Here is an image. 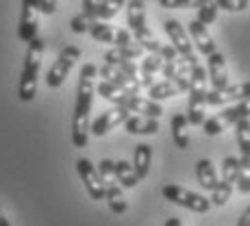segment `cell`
I'll use <instances>...</instances> for the list:
<instances>
[{
	"label": "cell",
	"instance_id": "obj_25",
	"mask_svg": "<svg viewBox=\"0 0 250 226\" xmlns=\"http://www.w3.org/2000/svg\"><path fill=\"white\" fill-rule=\"evenodd\" d=\"M115 176H118V183L126 189H133V187L139 183V176L135 172V167L128 161H115Z\"/></svg>",
	"mask_w": 250,
	"mask_h": 226
},
{
	"label": "cell",
	"instance_id": "obj_19",
	"mask_svg": "<svg viewBox=\"0 0 250 226\" xmlns=\"http://www.w3.org/2000/svg\"><path fill=\"white\" fill-rule=\"evenodd\" d=\"M170 128H172V139H174L176 148L179 150H187L189 148V120H187L185 113H176L170 122Z\"/></svg>",
	"mask_w": 250,
	"mask_h": 226
},
{
	"label": "cell",
	"instance_id": "obj_31",
	"mask_svg": "<svg viewBox=\"0 0 250 226\" xmlns=\"http://www.w3.org/2000/svg\"><path fill=\"white\" fill-rule=\"evenodd\" d=\"M215 0H159V4L163 9H189V7H205V4H211Z\"/></svg>",
	"mask_w": 250,
	"mask_h": 226
},
{
	"label": "cell",
	"instance_id": "obj_3",
	"mask_svg": "<svg viewBox=\"0 0 250 226\" xmlns=\"http://www.w3.org/2000/svg\"><path fill=\"white\" fill-rule=\"evenodd\" d=\"M126 22L135 41L148 52H161V44L155 40L152 31L146 24V2L144 0H128L126 2Z\"/></svg>",
	"mask_w": 250,
	"mask_h": 226
},
{
	"label": "cell",
	"instance_id": "obj_2",
	"mask_svg": "<svg viewBox=\"0 0 250 226\" xmlns=\"http://www.w3.org/2000/svg\"><path fill=\"white\" fill-rule=\"evenodd\" d=\"M44 50H46V44L42 37H35L33 41H28L22 74H20V83H18V98H20L22 103H31L37 96V81H40Z\"/></svg>",
	"mask_w": 250,
	"mask_h": 226
},
{
	"label": "cell",
	"instance_id": "obj_42",
	"mask_svg": "<svg viewBox=\"0 0 250 226\" xmlns=\"http://www.w3.org/2000/svg\"><path fill=\"white\" fill-rule=\"evenodd\" d=\"M166 226H185V224H183L179 218H167L166 220Z\"/></svg>",
	"mask_w": 250,
	"mask_h": 226
},
{
	"label": "cell",
	"instance_id": "obj_6",
	"mask_svg": "<svg viewBox=\"0 0 250 226\" xmlns=\"http://www.w3.org/2000/svg\"><path fill=\"white\" fill-rule=\"evenodd\" d=\"M163 28H166L172 46L176 48V52H179L183 59H185L191 68L198 65L200 61H198V57H196V52H194V41H191V37H189V31H185V26H183L179 20H166Z\"/></svg>",
	"mask_w": 250,
	"mask_h": 226
},
{
	"label": "cell",
	"instance_id": "obj_36",
	"mask_svg": "<svg viewBox=\"0 0 250 226\" xmlns=\"http://www.w3.org/2000/svg\"><path fill=\"white\" fill-rule=\"evenodd\" d=\"M250 0H215V4H218L220 9H224V11H230V13H239L244 11V9L248 7Z\"/></svg>",
	"mask_w": 250,
	"mask_h": 226
},
{
	"label": "cell",
	"instance_id": "obj_40",
	"mask_svg": "<svg viewBox=\"0 0 250 226\" xmlns=\"http://www.w3.org/2000/svg\"><path fill=\"white\" fill-rule=\"evenodd\" d=\"M40 2H42V13H46V16H52L57 11V0H40Z\"/></svg>",
	"mask_w": 250,
	"mask_h": 226
},
{
	"label": "cell",
	"instance_id": "obj_10",
	"mask_svg": "<svg viewBox=\"0 0 250 226\" xmlns=\"http://www.w3.org/2000/svg\"><path fill=\"white\" fill-rule=\"evenodd\" d=\"M128 118H131V111L115 104L113 109H109V111L100 113L98 118L91 122V133H94L96 137H104L109 131H113L115 126H120V124L126 122Z\"/></svg>",
	"mask_w": 250,
	"mask_h": 226
},
{
	"label": "cell",
	"instance_id": "obj_15",
	"mask_svg": "<svg viewBox=\"0 0 250 226\" xmlns=\"http://www.w3.org/2000/svg\"><path fill=\"white\" fill-rule=\"evenodd\" d=\"M139 72H142V87H152V85L157 83L155 76L159 74V72H163V57H161V52H148V55L144 57Z\"/></svg>",
	"mask_w": 250,
	"mask_h": 226
},
{
	"label": "cell",
	"instance_id": "obj_5",
	"mask_svg": "<svg viewBox=\"0 0 250 226\" xmlns=\"http://www.w3.org/2000/svg\"><path fill=\"white\" fill-rule=\"evenodd\" d=\"M81 59V48L79 46H65L59 52L57 61L50 65V70L46 72V85L50 89H57L63 85V81L68 79L70 70L76 65V61Z\"/></svg>",
	"mask_w": 250,
	"mask_h": 226
},
{
	"label": "cell",
	"instance_id": "obj_12",
	"mask_svg": "<svg viewBox=\"0 0 250 226\" xmlns=\"http://www.w3.org/2000/svg\"><path fill=\"white\" fill-rule=\"evenodd\" d=\"M207 74H209L211 87H213V89H224V87H229L227 59H224L222 52L215 50L213 55L207 57Z\"/></svg>",
	"mask_w": 250,
	"mask_h": 226
},
{
	"label": "cell",
	"instance_id": "obj_27",
	"mask_svg": "<svg viewBox=\"0 0 250 226\" xmlns=\"http://www.w3.org/2000/svg\"><path fill=\"white\" fill-rule=\"evenodd\" d=\"M89 35L94 37L96 41H100V44H115V28L107 22L96 20L89 28Z\"/></svg>",
	"mask_w": 250,
	"mask_h": 226
},
{
	"label": "cell",
	"instance_id": "obj_33",
	"mask_svg": "<svg viewBox=\"0 0 250 226\" xmlns=\"http://www.w3.org/2000/svg\"><path fill=\"white\" fill-rule=\"evenodd\" d=\"M96 22V18H91V16H85V13H79V16H74L70 20V28L74 33H89V28H91V24Z\"/></svg>",
	"mask_w": 250,
	"mask_h": 226
},
{
	"label": "cell",
	"instance_id": "obj_23",
	"mask_svg": "<svg viewBox=\"0 0 250 226\" xmlns=\"http://www.w3.org/2000/svg\"><path fill=\"white\" fill-rule=\"evenodd\" d=\"M104 200H107L111 213H115V215L126 213L128 205H126V200H124L122 185H120V183H111V185H107V196H104Z\"/></svg>",
	"mask_w": 250,
	"mask_h": 226
},
{
	"label": "cell",
	"instance_id": "obj_17",
	"mask_svg": "<svg viewBox=\"0 0 250 226\" xmlns=\"http://www.w3.org/2000/svg\"><path fill=\"white\" fill-rule=\"evenodd\" d=\"M235 135H237V144H239V163H242V170L250 172V118L239 120L235 124Z\"/></svg>",
	"mask_w": 250,
	"mask_h": 226
},
{
	"label": "cell",
	"instance_id": "obj_9",
	"mask_svg": "<svg viewBox=\"0 0 250 226\" xmlns=\"http://www.w3.org/2000/svg\"><path fill=\"white\" fill-rule=\"evenodd\" d=\"M250 98V81L246 83H237V85H229L224 89H209L207 94V104L211 107H222L227 103H242V100Z\"/></svg>",
	"mask_w": 250,
	"mask_h": 226
},
{
	"label": "cell",
	"instance_id": "obj_8",
	"mask_svg": "<svg viewBox=\"0 0 250 226\" xmlns=\"http://www.w3.org/2000/svg\"><path fill=\"white\" fill-rule=\"evenodd\" d=\"M76 172H79L81 181H83V185H85V189H87V194L91 196V200H104V196H107V185L103 183V176H100L98 167H96L89 159L81 157L79 161H76Z\"/></svg>",
	"mask_w": 250,
	"mask_h": 226
},
{
	"label": "cell",
	"instance_id": "obj_7",
	"mask_svg": "<svg viewBox=\"0 0 250 226\" xmlns=\"http://www.w3.org/2000/svg\"><path fill=\"white\" fill-rule=\"evenodd\" d=\"M42 16V2L40 0H22L20 24H18V40L28 44L37 37V26H40Z\"/></svg>",
	"mask_w": 250,
	"mask_h": 226
},
{
	"label": "cell",
	"instance_id": "obj_34",
	"mask_svg": "<svg viewBox=\"0 0 250 226\" xmlns=\"http://www.w3.org/2000/svg\"><path fill=\"white\" fill-rule=\"evenodd\" d=\"M218 11H220V7H218L215 2L205 4V7L198 9V18H196V20L203 22L205 26H209V24H213L215 20H218Z\"/></svg>",
	"mask_w": 250,
	"mask_h": 226
},
{
	"label": "cell",
	"instance_id": "obj_35",
	"mask_svg": "<svg viewBox=\"0 0 250 226\" xmlns=\"http://www.w3.org/2000/svg\"><path fill=\"white\" fill-rule=\"evenodd\" d=\"M203 128H205V133H207L209 137L222 135V133L227 131V126H224V124L220 122L218 115H213V118H207V120H205V124H203Z\"/></svg>",
	"mask_w": 250,
	"mask_h": 226
},
{
	"label": "cell",
	"instance_id": "obj_14",
	"mask_svg": "<svg viewBox=\"0 0 250 226\" xmlns=\"http://www.w3.org/2000/svg\"><path fill=\"white\" fill-rule=\"evenodd\" d=\"M189 37H191V41H194V46L198 48L205 57H209L215 52V41L203 22H198V20L189 22Z\"/></svg>",
	"mask_w": 250,
	"mask_h": 226
},
{
	"label": "cell",
	"instance_id": "obj_37",
	"mask_svg": "<svg viewBox=\"0 0 250 226\" xmlns=\"http://www.w3.org/2000/svg\"><path fill=\"white\" fill-rule=\"evenodd\" d=\"M133 35H131V31H126V28H118L115 31V48H124V46H128V44H133Z\"/></svg>",
	"mask_w": 250,
	"mask_h": 226
},
{
	"label": "cell",
	"instance_id": "obj_30",
	"mask_svg": "<svg viewBox=\"0 0 250 226\" xmlns=\"http://www.w3.org/2000/svg\"><path fill=\"white\" fill-rule=\"evenodd\" d=\"M233 187H235V185H230V183H227V181L220 179V181H218V185H215V189L211 191V203H213L215 206H224V205H227L229 200H230Z\"/></svg>",
	"mask_w": 250,
	"mask_h": 226
},
{
	"label": "cell",
	"instance_id": "obj_21",
	"mask_svg": "<svg viewBox=\"0 0 250 226\" xmlns=\"http://www.w3.org/2000/svg\"><path fill=\"white\" fill-rule=\"evenodd\" d=\"M196 179H198L200 187L207 191H213L215 185H218V172H215L213 163L209 159H200L196 163Z\"/></svg>",
	"mask_w": 250,
	"mask_h": 226
},
{
	"label": "cell",
	"instance_id": "obj_29",
	"mask_svg": "<svg viewBox=\"0 0 250 226\" xmlns=\"http://www.w3.org/2000/svg\"><path fill=\"white\" fill-rule=\"evenodd\" d=\"M242 172H244L242 170V163H239L237 157H224V161H222V181L235 185Z\"/></svg>",
	"mask_w": 250,
	"mask_h": 226
},
{
	"label": "cell",
	"instance_id": "obj_26",
	"mask_svg": "<svg viewBox=\"0 0 250 226\" xmlns=\"http://www.w3.org/2000/svg\"><path fill=\"white\" fill-rule=\"evenodd\" d=\"M124 4H126V0H103V2L98 4V9H96V20L100 22H109L111 18H115L120 13V9H124Z\"/></svg>",
	"mask_w": 250,
	"mask_h": 226
},
{
	"label": "cell",
	"instance_id": "obj_16",
	"mask_svg": "<svg viewBox=\"0 0 250 226\" xmlns=\"http://www.w3.org/2000/svg\"><path fill=\"white\" fill-rule=\"evenodd\" d=\"M124 128L131 135H157L159 133V120L146 118V115H131L124 122Z\"/></svg>",
	"mask_w": 250,
	"mask_h": 226
},
{
	"label": "cell",
	"instance_id": "obj_32",
	"mask_svg": "<svg viewBox=\"0 0 250 226\" xmlns=\"http://www.w3.org/2000/svg\"><path fill=\"white\" fill-rule=\"evenodd\" d=\"M98 172H100V176H103L104 185L118 183V176H115V161H111V159H103V161L98 163Z\"/></svg>",
	"mask_w": 250,
	"mask_h": 226
},
{
	"label": "cell",
	"instance_id": "obj_43",
	"mask_svg": "<svg viewBox=\"0 0 250 226\" xmlns=\"http://www.w3.org/2000/svg\"><path fill=\"white\" fill-rule=\"evenodd\" d=\"M0 226H9V220H7V218H4L2 209H0Z\"/></svg>",
	"mask_w": 250,
	"mask_h": 226
},
{
	"label": "cell",
	"instance_id": "obj_22",
	"mask_svg": "<svg viewBox=\"0 0 250 226\" xmlns=\"http://www.w3.org/2000/svg\"><path fill=\"white\" fill-rule=\"evenodd\" d=\"M218 118H220V122H222L224 126H230V124L235 126L239 120L250 118V98L242 100V103H237V104H233V107H227L224 111L218 113Z\"/></svg>",
	"mask_w": 250,
	"mask_h": 226
},
{
	"label": "cell",
	"instance_id": "obj_38",
	"mask_svg": "<svg viewBox=\"0 0 250 226\" xmlns=\"http://www.w3.org/2000/svg\"><path fill=\"white\" fill-rule=\"evenodd\" d=\"M235 187H237L242 194H250V172H242L237 183H235Z\"/></svg>",
	"mask_w": 250,
	"mask_h": 226
},
{
	"label": "cell",
	"instance_id": "obj_13",
	"mask_svg": "<svg viewBox=\"0 0 250 226\" xmlns=\"http://www.w3.org/2000/svg\"><path fill=\"white\" fill-rule=\"evenodd\" d=\"M120 107L128 109L131 113L146 115V118H161V113H163V107L159 103H155L150 98H142V96H126Z\"/></svg>",
	"mask_w": 250,
	"mask_h": 226
},
{
	"label": "cell",
	"instance_id": "obj_11",
	"mask_svg": "<svg viewBox=\"0 0 250 226\" xmlns=\"http://www.w3.org/2000/svg\"><path fill=\"white\" fill-rule=\"evenodd\" d=\"M98 74L103 76V81H109V83H113L115 87H120V89L124 91V94H128V96H139L142 83H135V81H131L122 70L118 68V65L103 63V65L98 68Z\"/></svg>",
	"mask_w": 250,
	"mask_h": 226
},
{
	"label": "cell",
	"instance_id": "obj_4",
	"mask_svg": "<svg viewBox=\"0 0 250 226\" xmlns=\"http://www.w3.org/2000/svg\"><path fill=\"white\" fill-rule=\"evenodd\" d=\"M163 198L170 200V203L183 206V209H189L194 213H207L211 209V200L203 194H196V191H189L185 187H179V185H163L161 189Z\"/></svg>",
	"mask_w": 250,
	"mask_h": 226
},
{
	"label": "cell",
	"instance_id": "obj_41",
	"mask_svg": "<svg viewBox=\"0 0 250 226\" xmlns=\"http://www.w3.org/2000/svg\"><path fill=\"white\" fill-rule=\"evenodd\" d=\"M235 226H250V206L244 209V213L239 215V220H237V224Z\"/></svg>",
	"mask_w": 250,
	"mask_h": 226
},
{
	"label": "cell",
	"instance_id": "obj_20",
	"mask_svg": "<svg viewBox=\"0 0 250 226\" xmlns=\"http://www.w3.org/2000/svg\"><path fill=\"white\" fill-rule=\"evenodd\" d=\"M150 163H152V146L150 144H139L135 146V155H133V167H135L139 181H144L150 172Z\"/></svg>",
	"mask_w": 250,
	"mask_h": 226
},
{
	"label": "cell",
	"instance_id": "obj_1",
	"mask_svg": "<svg viewBox=\"0 0 250 226\" xmlns=\"http://www.w3.org/2000/svg\"><path fill=\"white\" fill-rule=\"evenodd\" d=\"M96 74H98V68L94 63H85L79 72V89H76V104L70 126V137L76 148H85L89 142V131H91L89 113H91V104H94Z\"/></svg>",
	"mask_w": 250,
	"mask_h": 226
},
{
	"label": "cell",
	"instance_id": "obj_18",
	"mask_svg": "<svg viewBox=\"0 0 250 226\" xmlns=\"http://www.w3.org/2000/svg\"><path fill=\"white\" fill-rule=\"evenodd\" d=\"M144 55V48L133 41V44L124 46V48H111V50L104 52V63H111V65H120L122 61H135Z\"/></svg>",
	"mask_w": 250,
	"mask_h": 226
},
{
	"label": "cell",
	"instance_id": "obj_28",
	"mask_svg": "<svg viewBox=\"0 0 250 226\" xmlns=\"http://www.w3.org/2000/svg\"><path fill=\"white\" fill-rule=\"evenodd\" d=\"M96 91H98L100 96H103L104 100H109V103H113V104H122L124 103V98H126L128 94H124L120 87H115L113 83H109V81H103V83H98L96 85Z\"/></svg>",
	"mask_w": 250,
	"mask_h": 226
},
{
	"label": "cell",
	"instance_id": "obj_39",
	"mask_svg": "<svg viewBox=\"0 0 250 226\" xmlns=\"http://www.w3.org/2000/svg\"><path fill=\"white\" fill-rule=\"evenodd\" d=\"M103 2V0H83V13L85 16H96V9H98V4Z\"/></svg>",
	"mask_w": 250,
	"mask_h": 226
},
{
	"label": "cell",
	"instance_id": "obj_24",
	"mask_svg": "<svg viewBox=\"0 0 250 226\" xmlns=\"http://www.w3.org/2000/svg\"><path fill=\"white\" fill-rule=\"evenodd\" d=\"M179 94H181V89L176 87V83H172V81H157L152 87H148V96H150V100H155V103L174 98V96H179Z\"/></svg>",
	"mask_w": 250,
	"mask_h": 226
}]
</instances>
